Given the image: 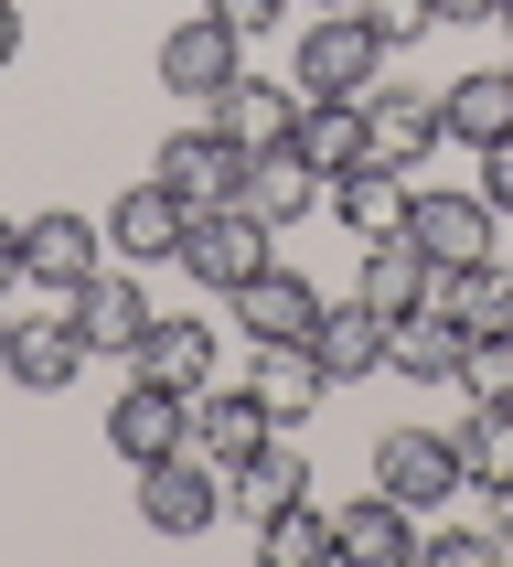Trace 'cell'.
I'll return each mask as SVG.
<instances>
[{
	"instance_id": "obj_41",
	"label": "cell",
	"mask_w": 513,
	"mask_h": 567,
	"mask_svg": "<svg viewBox=\"0 0 513 567\" xmlns=\"http://www.w3.org/2000/svg\"><path fill=\"white\" fill-rule=\"evenodd\" d=\"M0 332H11V311H0Z\"/></svg>"
},
{
	"instance_id": "obj_11",
	"label": "cell",
	"mask_w": 513,
	"mask_h": 567,
	"mask_svg": "<svg viewBox=\"0 0 513 567\" xmlns=\"http://www.w3.org/2000/svg\"><path fill=\"white\" fill-rule=\"evenodd\" d=\"M96 225H107V257H128V268H160V257H182L192 204H182V193H171V183L150 172V183H128V193H118V204H107Z\"/></svg>"
},
{
	"instance_id": "obj_31",
	"label": "cell",
	"mask_w": 513,
	"mask_h": 567,
	"mask_svg": "<svg viewBox=\"0 0 513 567\" xmlns=\"http://www.w3.org/2000/svg\"><path fill=\"white\" fill-rule=\"evenodd\" d=\"M460 396H471V408H513V332H481V343L460 353Z\"/></svg>"
},
{
	"instance_id": "obj_30",
	"label": "cell",
	"mask_w": 513,
	"mask_h": 567,
	"mask_svg": "<svg viewBox=\"0 0 513 567\" xmlns=\"http://www.w3.org/2000/svg\"><path fill=\"white\" fill-rule=\"evenodd\" d=\"M256 557H268V567H332V514H321V504L268 514V525H256Z\"/></svg>"
},
{
	"instance_id": "obj_28",
	"label": "cell",
	"mask_w": 513,
	"mask_h": 567,
	"mask_svg": "<svg viewBox=\"0 0 513 567\" xmlns=\"http://www.w3.org/2000/svg\"><path fill=\"white\" fill-rule=\"evenodd\" d=\"M439 311L460 321L471 343H481V332H513V268H503V257H481V268H449V279H439Z\"/></svg>"
},
{
	"instance_id": "obj_25",
	"label": "cell",
	"mask_w": 513,
	"mask_h": 567,
	"mask_svg": "<svg viewBox=\"0 0 513 567\" xmlns=\"http://www.w3.org/2000/svg\"><path fill=\"white\" fill-rule=\"evenodd\" d=\"M321 193H332V183H321L300 151H247V183H235V204H247L256 225H300Z\"/></svg>"
},
{
	"instance_id": "obj_17",
	"label": "cell",
	"mask_w": 513,
	"mask_h": 567,
	"mask_svg": "<svg viewBox=\"0 0 513 567\" xmlns=\"http://www.w3.org/2000/svg\"><path fill=\"white\" fill-rule=\"evenodd\" d=\"M268 440H279V417L256 408V385H203V396H192V450H203L214 472H235V461H256Z\"/></svg>"
},
{
	"instance_id": "obj_22",
	"label": "cell",
	"mask_w": 513,
	"mask_h": 567,
	"mask_svg": "<svg viewBox=\"0 0 513 567\" xmlns=\"http://www.w3.org/2000/svg\"><path fill=\"white\" fill-rule=\"evenodd\" d=\"M439 279H449V268H428V257H417V236H375V247H364L353 300H375V311L396 321V311H428V300H439Z\"/></svg>"
},
{
	"instance_id": "obj_14",
	"label": "cell",
	"mask_w": 513,
	"mask_h": 567,
	"mask_svg": "<svg viewBox=\"0 0 513 567\" xmlns=\"http://www.w3.org/2000/svg\"><path fill=\"white\" fill-rule=\"evenodd\" d=\"M150 172L182 193V204H235V183H247V140H224L214 118H203V128H171Z\"/></svg>"
},
{
	"instance_id": "obj_33",
	"label": "cell",
	"mask_w": 513,
	"mask_h": 567,
	"mask_svg": "<svg viewBox=\"0 0 513 567\" xmlns=\"http://www.w3.org/2000/svg\"><path fill=\"white\" fill-rule=\"evenodd\" d=\"M353 11L375 22V43H385V54H396V43H417V32H428V0H353Z\"/></svg>"
},
{
	"instance_id": "obj_27",
	"label": "cell",
	"mask_w": 513,
	"mask_h": 567,
	"mask_svg": "<svg viewBox=\"0 0 513 567\" xmlns=\"http://www.w3.org/2000/svg\"><path fill=\"white\" fill-rule=\"evenodd\" d=\"M439 118H449V140H503L513 128V64H471V75H449L439 86Z\"/></svg>"
},
{
	"instance_id": "obj_10",
	"label": "cell",
	"mask_w": 513,
	"mask_h": 567,
	"mask_svg": "<svg viewBox=\"0 0 513 567\" xmlns=\"http://www.w3.org/2000/svg\"><path fill=\"white\" fill-rule=\"evenodd\" d=\"M449 140V118H439V96H417V86H375L364 96V161L375 172H407L417 183V161Z\"/></svg>"
},
{
	"instance_id": "obj_40",
	"label": "cell",
	"mask_w": 513,
	"mask_h": 567,
	"mask_svg": "<svg viewBox=\"0 0 513 567\" xmlns=\"http://www.w3.org/2000/svg\"><path fill=\"white\" fill-rule=\"evenodd\" d=\"M311 11H353V0H311Z\"/></svg>"
},
{
	"instance_id": "obj_39",
	"label": "cell",
	"mask_w": 513,
	"mask_h": 567,
	"mask_svg": "<svg viewBox=\"0 0 513 567\" xmlns=\"http://www.w3.org/2000/svg\"><path fill=\"white\" fill-rule=\"evenodd\" d=\"M492 536H503V557H513V493H492Z\"/></svg>"
},
{
	"instance_id": "obj_2",
	"label": "cell",
	"mask_w": 513,
	"mask_h": 567,
	"mask_svg": "<svg viewBox=\"0 0 513 567\" xmlns=\"http://www.w3.org/2000/svg\"><path fill=\"white\" fill-rule=\"evenodd\" d=\"M375 64H385V43L364 11H321L300 32V54H289V86L300 96H375Z\"/></svg>"
},
{
	"instance_id": "obj_20",
	"label": "cell",
	"mask_w": 513,
	"mask_h": 567,
	"mask_svg": "<svg viewBox=\"0 0 513 567\" xmlns=\"http://www.w3.org/2000/svg\"><path fill=\"white\" fill-rule=\"evenodd\" d=\"M203 118H214L224 140H247V151H289V128H300V86H279V75H256V64H247Z\"/></svg>"
},
{
	"instance_id": "obj_37",
	"label": "cell",
	"mask_w": 513,
	"mask_h": 567,
	"mask_svg": "<svg viewBox=\"0 0 513 567\" xmlns=\"http://www.w3.org/2000/svg\"><path fill=\"white\" fill-rule=\"evenodd\" d=\"M11 289H22V225L0 215V300H11Z\"/></svg>"
},
{
	"instance_id": "obj_13",
	"label": "cell",
	"mask_w": 513,
	"mask_h": 567,
	"mask_svg": "<svg viewBox=\"0 0 513 567\" xmlns=\"http://www.w3.org/2000/svg\"><path fill=\"white\" fill-rule=\"evenodd\" d=\"M428 514H407L396 493H364V504L332 514V567H417Z\"/></svg>"
},
{
	"instance_id": "obj_12",
	"label": "cell",
	"mask_w": 513,
	"mask_h": 567,
	"mask_svg": "<svg viewBox=\"0 0 513 567\" xmlns=\"http://www.w3.org/2000/svg\"><path fill=\"white\" fill-rule=\"evenodd\" d=\"M96 268H107V225L64 215V204H54V215H22V279L32 289H54V300H64V289H86Z\"/></svg>"
},
{
	"instance_id": "obj_21",
	"label": "cell",
	"mask_w": 513,
	"mask_h": 567,
	"mask_svg": "<svg viewBox=\"0 0 513 567\" xmlns=\"http://www.w3.org/2000/svg\"><path fill=\"white\" fill-rule=\"evenodd\" d=\"M289 151L311 161L321 183L364 172V96H300V128H289Z\"/></svg>"
},
{
	"instance_id": "obj_4",
	"label": "cell",
	"mask_w": 513,
	"mask_h": 567,
	"mask_svg": "<svg viewBox=\"0 0 513 567\" xmlns=\"http://www.w3.org/2000/svg\"><path fill=\"white\" fill-rule=\"evenodd\" d=\"M247 64H256V43H247V32H224L214 11H192V22L160 32V86L182 96V107H214V96L235 86Z\"/></svg>"
},
{
	"instance_id": "obj_1",
	"label": "cell",
	"mask_w": 513,
	"mask_h": 567,
	"mask_svg": "<svg viewBox=\"0 0 513 567\" xmlns=\"http://www.w3.org/2000/svg\"><path fill=\"white\" fill-rule=\"evenodd\" d=\"M375 493H396L407 514L460 504V493H471V472H460V440H449V429H428V417H417V429H385V440H375Z\"/></svg>"
},
{
	"instance_id": "obj_34",
	"label": "cell",
	"mask_w": 513,
	"mask_h": 567,
	"mask_svg": "<svg viewBox=\"0 0 513 567\" xmlns=\"http://www.w3.org/2000/svg\"><path fill=\"white\" fill-rule=\"evenodd\" d=\"M471 193L513 225V128H503V140H481V183H471Z\"/></svg>"
},
{
	"instance_id": "obj_8",
	"label": "cell",
	"mask_w": 513,
	"mask_h": 567,
	"mask_svg": "<svg viewBox=\"0 0 513 567\" xmlns=\"http://www.w3.org/2000/svg\"><path fill=\"white\" fill-rule=\"evenodd\" d=\"M107 450H118L128 472H150V461L192 450V396H171V385H150V375H128V396H107Z\"/></svg>"
},
{
	"instance_id": "obj_38",
	"label": "cell",
	"mask_w": 513,
	"mask_h": 567,
	"mask_svg": "<svg viewBox=\"0 0 513 567\" xmlns=\"http://www.w3.org/2000/svg\"><path fill=\"white\" fill-rule=\"evenodd\" d=\"M22 54V11H11V0H0V64Z\"/></svg>"
},
{
	"instance_id": "obj_24",
	"label": "cell",
	"mask_w": 513,
	"mask_h": 567,
	"mask_svg": "<svg viewBox=\"0 0 513 567\" xmlns=\"http://www.w3.org/2000/svg\"><path fill=\"white\" fill-rule=\"evenodd\" d=\"M247 385H256V408L279 417V429H300V417L332 396V375H321V353H311V343H256Z\"/></svg>"
},
{
	"instance_id": "obj_7",
	"label": "cell",
	"mask_w": 513,
	"mask_h": 567,
	"mask_svg": "<svg viewBox=\"0 0 513 567\" xmlns=\"http://www.w3.org/2000/svg\"><path fill=\"white\" fill-rule=\"evenodd\" d=\"M64 311H75V332H86V353H139V332H150V289H139V268H128V257H107V268H96L86 289H64Z\"/></svg>"
},
{
	"instance_id": "obj_35",
	"label": "cell",
	"mask_w": 513,
	"mask_h": 567,
	"mask_svg": "<svg viewBox=\"0 0 513 567\" xmlns=\"http://www.w3.org/2000/svg\"><path fill=\"white\" fill-rule=\"evenodd\" d=\"M203 11H214L224 32H247V43H268V32L289 22V0H203Z\"/></svg>"
},
{
	"instance_id": "obj_15",
	"label": "cell",
	"mask_w": 513,
	"mask_h": 567,
	"mask_svg": "<svg viewBox=\"0 0 513 567\" xmlns=\"http://www.w3.org/2000/svg\"><path fill=\"white\" fill-rule=\"evenodd\" d=\"M460 353H471V332H460L439 300H428V311H396V321H385V364H396L407 385H428V396H460Z\"/></svg>"
},
{
	"instance_id": "obj_36",
	"label": "cell",
	"mask_w": 513,
	"mask_h": 567,
	"mask_svg": "<svg viewBox=\"0 0 513 567\" xmlns=\"http://www.w3.org/2000/svg\"><path fill=\"white\" fill-rule=\"evenodd\" d=\"M428 22H449V32H481V22H503V0H428Z\"/></svg>"
},
{
	"instance_id": "obj_29",
	"label": "cell",
	"mask_w": 513,
	"mask_h": 567,
	"mask_svg": "<svg viewBox=\"0 0 513 567\" xmlns=\"http://www.w3.org/2000/svg\"><path fill=\"white\" fill-rule=\"evenodd\" d=\"M449 440H460V472H471L481 504H492V493H513V408H471Z\"/></svg>"
},
{
	"instance_id": "obj_3",
	"label": "cell",
	"mask_w": 513,
	"mask_h": 567,
	"mask_svg": "<svg viewBox=\"0 0 513 567\" xmlns=\"http://www.w3.org/2000/svg\"><path fill=\"white\" fill-rule=\"evenodd\" d=\"M139 525H150V536H171V546L214 536V525H224V472L203 461V450L150 461V472H139Z\"/></svg>"
},
{
	"instance_id": "obj_6",
	"label": "cell",
	"mask_w": 513,
	"mask_h": 567,
	"mask_svg": "<svg viewBox=\"0 0 513 567\" xmlns=\"http://www.w3.org/2000/svg\"><path fill=\"white\" fill-rule=\"evenodd\" d=\"M0 375L32 385V396H64V385L86 375V332H75V311H11V332H0Z\"/></svg>"
},
{
	"instance_id": "obj_42",
	"label": "cell",
	"mask_w": 513,
	"mask_h": 567,
	"mask_svg": "<svg viewBox=\"0 0 513 567\" xmlns=\"http://www.w3.org/2000/svg\"><path fill=\"white\" fill-rule=\"evenodd\" d=\"M503 22H513V0H503Z\"/></svg>"
},
{
	"instance_id": "obj_16",
	"label": "cell",
	"mask_w": 513,
	"mask_h": 567,
	"mask_svg": "<svg viewBox=\"0 0 513 567\" xmlns=\"http://www.w3.org/2000/svg\"><path fill=\"white\" fill-rule=\"evenodd\" d=\"M289 504H311V461H300V440H268L256 450V461H235V472H224V514H235V525H268V514H289Z\"/></svg>"
},
{
	"instance_id": "obj_26",
	"label": "cell",
	"mask_w": 513,
	"mask_h": 567,
	"mask_svg": "<svg viewBox=\"0 0 513 567\" xmlns=\"http://www.w3.org/2000/svg\"><path fill=\"white\" fill-rule=\"evenodd\" d=\"M321 204H332V215H343L353 236L375 247V236H407V204H417V183H407V172H375V161H364V172H343V183L321 193Z\"/></svg>"
},
{
	"instance_id": "obj_23",
	"label": "cell",
	"mask_w": 513,
	"mask_h": 567,
	"mask_svg": "<svg viewBox=\"0 0 513 567\" xmlns=\"http://www.w3.org/2000/svg\"><path fill=\"white\" fill-rule=\"evenodd\" d=\"M311 353H321V375H332V396H343L353 375H375V364H385V311H375V300H343V311L321 300Z\"/></svg>"
},
{
	"instance_id": "obj_18",
	"label": "cell",
	"mask_w": 513,
	"mask_h": 567,
	"mask_svg": "<svg viewBox=\"0 0 513 567\" xmlns=\"http://www.w3.org/2000/svg\"><path fill=\"white\" fill-rule=\"evenodd\" d=\"M235 321H247V343H311V321H321V289L300 279V268H256L247 289H235Z\"/></svg>"
},
{
	"instance_id": "obj_9",
	"label": "cell",
	"mask_w": 513,
	"mask_h": 567,
	"mask_svg": "<svg viewBox=\"0 0 513 567\" xmlns=\"http://www.w3.org/2000/svg\"><path fill=\"white\" fill-rule=\"evenodd\" d=\"M407 236H417V257H428V268H481V257H492V236H503V215H492V204H481V193H417L407 204Z\"/></svg>"
},
{
	"instance_id": "obj_32",
	"label": "cell",
	"mask_w": 513,
	"mask_h": 567,
	"mask_svg": "<svg viewBox=\"0 0 513 567\" xmlns=\"http://www.w3.org/2000/svg\"><path fill=\"white\" fill-rule=\"evenodd\" d=\"M417 557L428 567H513L492 525H439V536H417Z\"/></svg>"
},
{
	"instance_id": "obj_19",
	"label": "cell",
	"mask_w": 513,
	"mask_h": 567,
	"mask_svg": "<svg viewBox=\"0 0 513 567\" xmlns=\"http://www.w3.org/2000/svg\"><path fill=\"white\" fill-rule=\"evenodd\" d=\"M128 375L171 385V396H203V385H214V332L192 311H160L150 332H139V353H128Z\"/></svg>"
},
{
	"instance_id": "obj_5",
	"label": "cell",
	"mask_w": 513,
	"mask_h": 567,
	"mask_svg": "<svg viewBox=\"0 0 513 567\" xmlns=\"http://www.w3.org/2000/svg\"><path fill=\"white\" fill-rule=\"evenodd\" d=\"M268 236H279V225H256L247 204H192V225H182V268L214 289V300H235V289L268 268Z\"/></svg>"
}]
</instances>
